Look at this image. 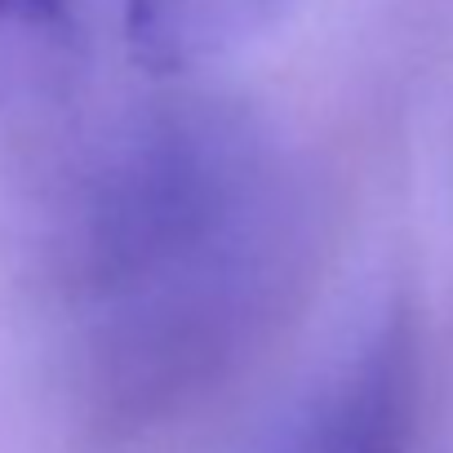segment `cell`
I'll return each instance as SVG.
<instances>
[{
    "mask_svg": "<svg viewBox=\"0 0 453 453\" xmlns=\"http://www.w3.org/2000/svg\"><path fill=\"white\" fill-rule=\"evenodd\" d=\"M276 191L236 134H165L120 182L111 263L191 378L236 347L276 263Z\"/></svg>",
    "mask_w": 453,
    "mask_h": 453,
    "instance_id": "obj_1",
    "label": "cell"
},
{
    "mask_svg": "<svg viewBox=\"0 0 453 453\" xmlns=\"http://www.w3.org/2000/svg\"><path fill=\"white\" fill-rule=\"evenodd\" d=\"M311 453H418V338L409 316L382 320L329 395Z\"/></svg>",
    "mask_w": 453,
    "mask_h": 453,
    "instance_id": "obj_2",
    "label": "cell"
},
{
    "mask_svg": "<svg viewBox=\"0 0 453 453\" xmlns=\"http://www.w3.org/2000/svg\"><path fill=\"white\" fill-rule=\"evenodd\" d=\"M276 0H125V41L142 72L187 76L245 50Z\"/></svg>",
    "mask_w": 453,
    "mask_h": 453,
    "instance_id": "obj_3",
    "label": "cell"
},
{
    "mask_svg": "<svg viewBox=\"0 0 453 453\" xmlns=\"http://www.w3.org/2000/svg\"><path fill=\"white\" fill-rule=\"evenodd\" d=\"M85 67L76 0H0V116L63 103Z\"/></svg>",
    "mask_w": 453,
    "mask_h": 453,
    "instance_id": "obj_4",
    "label": "cell"
}]
</instances>
